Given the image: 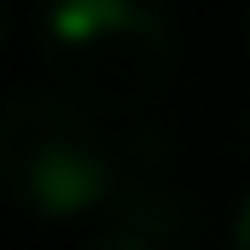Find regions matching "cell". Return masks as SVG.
<instances>
[{
  "label": "cell",
  "mask_w": 250,
  "mask_h": 250,
  "mask_svg": "<svg viewBox=\"0 0 250 250\" xmlns=\"http://www.w3.org/2000/svg\"><path fill=\"white\" fill-rule=\"evenodd\" d=\"M41 59L76 99L134 111L169 93L181 35L163 0H47Z\"/></svg>",
  "instance_id": "1"
},
{
  "label": "cell",
  "mask_w": 250,
  "mask_h": 250,
  "mask_svg": "<svg viewBox=\"0 0 250 250\" xmlns=\"http://www.w3.org/2000/svg\"><path fill=\"white\" fill-rule=\"evenodd\" d=\"M123 187L117 146L76 93H18L0 105V192L35 221H76Z\"/></svg>",
  "instance_id": "2"
},
{
  "label": "cell",
  "mask_w": 250,
  "mask_h": 250,
  "mask_svg": "<svg viewBox=\"0 0 250 250\" xmlns=\"http://www.w3.org/2000/svg\"><path fill=\"white\" fill-rule=\"evenodd\" d=\"M82 250H169V215L157 209V187L123 192L117 209H111V221Z\"/></svg>",
  "instance_id": "3"
},
{
  "label": "cell",
  "mask_w": 250,
  "mask_h": 250,
  "mask_svg": "<svg viewBox=\"0 0 250 250\" xmlns=\"http://www.w3.org/2000/svg\"><path fill=\"white\" fill-rule=\"evenodd\" d=\"M227 250H250V192H245V204H239V215H233V233H227Z\"/></svg>",
  "instance_id": "4"
},
{
  "label": "cell",
  "mask_w": 250,
  "mask_h": 250,
  "mask_svg": "<svg viewBox=\"0 0 250 250\" xmlns=\"http://www.w3.org/2000/svg\"><path fill=\"white\" fill-rule=\"evenodd\" d=\"M6 29H12V12H6V0H0V47H6Z\"/></svg>",
  "instance_id": "5"
}]
</instances>
